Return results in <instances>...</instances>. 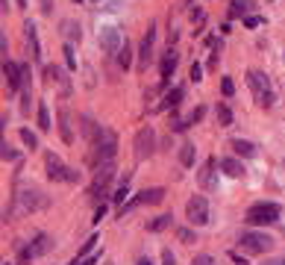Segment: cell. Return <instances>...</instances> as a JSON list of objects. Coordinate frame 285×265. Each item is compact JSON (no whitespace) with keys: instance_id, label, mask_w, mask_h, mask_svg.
<instances>
[{"instance_id":"cell-1","label":"cell","mask_w":285,"mask_h":265,"mask_svg":"<svg viewBox=\"0 0 285 265\" xmlns=\"http://www.w3.org/2000/svg\"><path fill=\"white\" fill-rule=\"evenodd\" d=\"M115 153H118V135L109 130V127H103V132H100V141L95 144L92 159H100V165H103V162H112V159H115Z\"/></svg>"},{"instance_id":"cell-2","label":"cell","mask_w":285,"mask_h":265,"mask_svg":"<svg viewBox=\"0 0 285 265\" xmlns=\"http://www.w3.org/2000/svg\"><path fill=\"white\" fill-rule=\"evenodd\" d=\"M132 153H135V159L138 162H144L147 156H153V150H156V132H153V127L147 124V127H141V130L135 132V141H132Z\"/></svg>"},{"instance_id":"cell-3","label":"cell","mask_w":285,"mask_h":265,"mask_svg":"<svg viewBox=\"0 0 285 265\" xmlns=\"http://www.w3.org/2000/svg\"><path fill=\"white\" fill-rule=\"evenodd\" d=\"M238 245L247 251V254H268L271 248H274V239L268 236V233H256V230H247L241 233V239H238Z\"/></svg>"},{"instance_id":"cell-4","label":"cell","mask_w":285,"mask_h":265,"mask_svg":"<svg viewBox=\"0 0 285 265\" xmlns=\"http://www.w3.org/2000/svg\"><path fill=\"white\" fill-rule=\"evenodd\" d=\"M280 206L277 203H253L247 209V224H274L280 221Z\"/></svg>"},{"instance_id":"cell-5","label":"cell","mask_w":285,"mask_h":265,"mask_svg":"<svg viewBox=\"0 0 285 265\" xmlns=\"http://www.w3.org/2000/svg\"><path fill=\"white\" fill-rule=\"evenodd\" d=\"M186 218H189L194 227H203L209 221V203L203 195H194V198L186 203Z\"/></svg>"},{"instance_id":"cell-6","label":"cell","mask_w":285,"mask_h":265,"mask_svg":"<svg viewBox=\"0 0 285 265\" xmlns=\"http://www.w3.org/2000/svg\"><path fill=\"white\" fill-rule=\"evenodd\" d=\"M112 177H115V165H112V162L97 165L95 183H92V198H106V195H109V183H112Z\"/></svg>"},{"instance_id":"cell-7","label":"cell","mask_w":285,"mask_h":265,"mask_svg":"<svg viewBox=\"0 0 285 265\" xmlns=\"http://www.w3.org/2000/svg\"><path fill=\"white\" fill-rule=\"evenodd\" d=\"M97 41H100V50H106V53H118V50L127 44L118 27H100V33H97Z\"/></svg>"},{"instance_id":"cell-8","label":"cell","mask_w":285,"mask_h":265,"mask_svg":"<svg viewBox=\"0 0 285 265\" xmlns=\"http://www.w3.org/2000/svg\"><path fill=\"white\" fill-rule=\"evenodd\" d=\"M18 203H21V209L35 212V209H47V206H50V198H47L44 192H38V189H27V192L18 195Z\"/></svg>"},{"instance_id":"cell-9","label":"cell","mask_w":285,"mask_h":265,"mask_svg":"<svg viewBox=\"0 0 285 265\" xmlns=\"http://www.w3.org/2000/svg\"><path fill=\"white\" fill-rule=\"evenodd\" d=\"M153 41H156V24H150V30L141 38V47H138V68L141 71H147V65L153 62Z\"/></svg>"},{"instance_id":"cell-10","label":"cell","mask_w":285,"mask_h":265,"mask_svg":"<svg viewBox=\"0 0 285 265\" xmlns=\"http://www.w3.org/2000/svg\"><path fill=\"white\" fill-rule=\"evenodd\" d=\"M165 200V189H144L138 198H132L127 203V206H121V218H124V212H129V209H135V206H141V203H162Z\"/></svg>"},{"instance_id":"cell-11","label":"cell","mask_w":285,"mask_h":265,"mask_svg":"<svg viewBox=\"0 0 285 265\" xmlns=\"http://www.w3.org/2000/svg\"><path fill=\"white\" fill-rule=\"evenodd\" d=\"M3 77H6V83H9V89L12 92H21L24 89V74H21V65L18 62H3Z\"/></svg>"},{"instance_id":"cell-12","label":"cell","mask_w":285,"mask_h":265,"mask_svg":"<svg viewBox=\"0 0 285 265\" xmlns=\"http://www.w3.org/2000/svg\"><path fill=\"white\" fill-rule=\"evenodd\" d=\"M177 62H180V53H177L174 47H168V53L162 56V65H159V71H162V83H159V89L168 86V77L177 71Z\"/></svg>"},{"instance_id":"cell-13","label":"cell","mask_w":285,"mask_h":265,"mask_svg":"<svg viewBox=\"0 0 285 265\" xmlns=\"http://www.w3.org/2000/svg\"><path fill=\"white\" fill-rule=\"evenodd\" d=\"M44 168H47V177L50 180H68V165H62V159L56 153H47L44 156Z\"/></svg>"},{"instance_id":"cell-14","label":"cell","mask_w":285,"mask_h":265,"mask_svg":"<svg viewBox=\"0 0 285 265\" xmlns=\"http://www.w3.org/2000/svg\"><path fill=\"white\" fill-rule=\"evenodd\" d=\"M247 83H250V89H253V95H265V92H271V80H268V74H262V71H256L250 68L247 71Z\"/></svg>"},{"instance_id":"cell-15","label":"cell","mask_w":285,"mask_h":265,"mask_svg":"<svg viewBox=\"0 0 285 265\" xmlns=\"http://www.w3.org/2000/svg\"><path fill=\"white\" fill-rule=\"evenodd\" d=\"M80 127H83V135H86L92 144H97V141H100V132H103V127L97 124L92 115H83V118H80Z\"/></svg>"},{"instance_id":"cell-16","label":"cell","mask_w":285,"mask_h":265,"mask_svg":"<svg viewBox=\"0 0 285 265\" xmlns=\"http://www.w3.org/2000/svg\"><path fill=\"white\" fill-rule=\"evenodd\" d=\"M197 183L203 186V189H215L218 183H215V159H206L203 168H200V174H197Z\"/></svg>"},{"instance_id":"cell-17","label":"cell","mask_w":285,"mask_h":265,"mask_svg":"<svg viewBox=\"0 0 285 265\" xmlns=\"http://www.w3.org/2000/svg\"><path fill=\"white\" fill-rule=\"evenodd\" d=\"M24 35H27V44H30V56L38 62L41 59V44H38V33H35V24L32 21L24 24Z\"/></svg>"},{"instance_id":"cell-18","label":"cell","mask_w":285,"mask_h":265,"mask_svg":"<svg viewBox=\"0 0 285 265\" xmlns=\"http://www.w3.org/2000/svg\"><path fill=\"white\" fill-rule=\"evenodd\" d=\"M183 95H186V89H183V86H174V89L165 95V100L159 103L156 109H177V106L183 103Z\"/></svg>"},{"instance_id":"cell-19","label":"cell","mask_w":285,"mask_h":265,"mask_svg":"<svg viewBox=\"0 0 285 265\" xmlns=\"http://www.w3.org/2000/svg\"><path fill=\"white\" fill-rule=\"evenodd\" d=\"M53 248V239L47 236V233H38L35 239L30 242V251H32V257H41V254H47Z\"/></svg>"},{"instance_id":"cell-20","label":"cell","mask_w":285,"mask_h":265,"mask_svg":"<svg viewBox=\"0 0 285 265\" xmlns=\"http://www.w3.org/2000/svg\"><path fill=\"white\" fill-rule=\"evenodd\" d=\"M59 135H62L65 144L74 141V132H71V112H68V109H59Z\"/></svg>"},{"instance_id":"cell-21","label":"cell","mask_w":285,"mask_h":265,"mask_svg":"<svg viewBox=\"0 0 285 265\" xmlns=\"http://www.w3.org/2000/svg\"><path fill=\"white\" fill-rule=\"evenodd\" d=\"M253 0H232L229 3V18H247V12L253 9Z\"/></svg>"},{"instance_id":"cell-22","label":"cell","mask_w":285,"mask_h":265,"mask_svg":"<svg viewBox=\"0 0 285 265\" xmlns=\"http://www.w3.org/2000/svg\"><path fill=\"white\" fill-rule=\"evenodd\" d=\"M218 165L223 168V174H226V177H244V165H241L238 159H232V156H226V159H221Z\"/></svg>"},{"instance_id":"cell-23","label":"cell","mask_w":285,"mask_h":265,"mask_svg":"<svg viewBox=\"0 0 285 265\" xmlns=\"http://www.w3.org/2000/svg\"><path fill=\"white\" fill-rule=\"evenodd\" d=\"M44 77H47L50 83H59V86H62V92H68V89H71V86H68V77L62 74V68L47 65V68H44Z\"/></svg>"},{"instance_id":"cell-24","label":"cell","mask_w":285,"mask_h":265,"mask_svg":"<svg viewBox=\"0 0 285 265\" xmlns=\"http://www.w3.org/2000/svg\"><path fill=\"white\" fill-rule=\"evenodd\" d=\"M62 35L68 38V44H71V41H80V38H83L80 24H77V21H71V18H65V21H62Z\"/></svg>"},{"instance_id":"cell-25","label":"cell","mask_w":285,"mask_h":265,"mask_svg":"<svg viewBox=\"0 0 285 265\" xmlns=\"http://www.w3.org/2000/svg\"><path fill=\"white\" fill-rule=\"evenodd\" d=\"M232 147H235L238 156H256V153H259L256 144L253 141H247V138H232Z\"/></svg>"},{"instance_id":"cell-26","label":"cell","mask_w":285,"mask_h":265,"mask_svg":"<svg viewBox=\"0 0 285 265\" xmlns=\"http://www.w3.org/2000/svg\"><path fill=\"white\" fill-rule=\"evenodd\" d=\"M194 153H197V150H194V144L186 141V144L180 147V162H183L186 168H191V165H194Z\"/></svg>"},{"instance_id":"cell-27","label":"cell","mask_w":285,"mask_h":265,"mask_svg":"<svg viewBox=\"0 0 285 265\" xmlns=\"http://www.w3.org/2000/svg\"><path fill=\"white\" fill-rule=\"evenodd\" d=\"M53 121H50V112H47V103H38V130H50Z\"/></svg>"},{"instance_id":"cell-28","label":"cell","mask_w":285,"mask_h":265,"mask_svg":"<svg viewBox=\"0 0 285 265\" xmlns=\"http://www.w3.org/2000/svg\"><path fill=\"white\" fill-rule=\"evenodd\" d=\"M215 115H218V124H221V127H229V124H232V109H229L226 103H218Z\"/></svg>"},{"instance_id":"cell-29","label":"cell","mask_w":285,"mask_h":265,"mask_svg":"<svg viewBox=\"0 0 285 265\" xmlns=\"http://www.w3.org/2000/svg\"><path fill=\"white\" fill-rule=\"evenodd\" d=\"M171 227V215H156L153 221H150V233H162Z\"/></svg>"},{"instance_id":"cell-30","label":"cell","mask_w":285,"mask_h":265,"mask_svg":"<svg viewBox=\"0 0 285 265\" xmlns=\"http://www.w3.org/2000/svg\"><path fill=\"white\" fill-rule=\"evenodd\" d=\"M97 242H100V239H97V236H92V239H89V242H86V245H83V248H80V254H77V263H83V260H86V257H89V254H95Z\"/></svg>"},{"instance_id":"cell-31","label":"cell","mask_w":285,"mask_h":265,"mask_svg":"<svg viewBox=\"0 0 285 265\" xmlns=\"http://www.w3.org/2000/svg\"><path fill=\"white\" fill-rule=\"evenodd\" d=\"M118 65L124 68V71L132 65V47H129V44H124V47L118 50Z\"/></svg>"},{"instance_id":"cell-32","label":"cell","mask_w":285,"mask_h":265,"mask_svg":"<svg viewBox=\"0 0 285 265\" xmlns=\"http://www.w3.org/2000/svg\"><path fill=\"white\" fill-rule=\"evenodd\" d=\"M21 141H24V144H27L30 150H35V147H38V138H35V132H30L27 127L21 130Z\"/></svg>"},{"instance_id":"cell-33","label":"cell","mask_w":285,"mask_h":265,"mask_svg":"<svg viewBox=\"0 0 285 265\" xmlns=\"http://www.w3.org/2000/svg\"><path fill=\"white\" fill-rule=\"evenodd\" d=\"M65 62H68V68L71 71H77V53H74V44H65Z\"/></svg>"},{"instance_id":"cell-34","label":"cell","mask_w":285,"mask_h":265,"mask_svg":"<svg viewBox=\"0 0 285 265\" xmlns=\"http://www.w3.org/2000/svg\"><path fill=\"white\" fill-rule=\"evenodd\" d=\"M256 103H259L262 109H271V106L277 103V98H274V92H265V95H259V98H256Z\"/></svg>"},{"instance_id":"cell-35","label":"cell","mask_w":285,"mask_h":265,"mask_svg":"<svg viewBox=\"0 0 285 265\" xmlns=\"http://www.w3.org/2000/svg\"><path fill=\"white\" fill-rule=\"evenodd\" d=\"M177 239H180V242H186V245L197 242V236H194V233H191L189 227H180V230H177Z\"/></svg>"},{"instance_id":"cell-36","label":"cell","mask_w":285,"mask_h":265,"mask_svg":"<svg viewBox=\"0 0 285 265\" xmlns=\"http://www.w3.org/2000/svg\"><path fill=\"white\" fill-rule=\"evenodd\" d=\"M203 115H206V109H203V106H197V109L191 112L189 118H186V127H191V124H197V121H203Z\"/></svg>"},{"instance_id":"cell-37","label":"cell","mask_w":285,"mask_h":265,"mask_svg":"<svg viewBox=\"0 0 285 265\" xmlns=\"http://www.w3.org/2000/svg\"><path fill=\"white\" fill-rule=\"evenodd\" d=\"M189 77L194 80V83H200V80H203V65H200V62H191V68H189Z\"/></svg>"},{"instance_id":"cell-38","label":"cell","mask_w":285,"mask_h":265,"mask_svg":"<svg viewBox=\"0 0 285 265\" xmlns=\"http://www.w3.org/2000/svg\"><path fill=\"white\" fill-rule=\"evenodd\" d=\"M127 195H129L127 183H121V186L115 189V195H112V200H115V203H124V200H127Z\"/></svg>"},{"instance_id":"cell-39","label":"cell","mask_w":285,"mask_h":265,"mask_svg":"<svg viewBox=\"0 0 285 265\" xmlns=\"http://www.w3.org/2000/svg\"><path fill=\"white\" fill-rule=\"evenodd\" d=\"M221 92H223V98H232V95H235V86H232L229 77H223L221 80Z\"/></svg>"},{"instance_id":"cell-40","label":"cell","mask_w":285,"mask_h":265,"mask_svg":"<svg viewBox=\"0 0 285 265\" xmlns=\"http://www.w3.org/2000/svg\"><path fill=\"white\" fill-rule=\"evenodd\" d=\"M0 156H3V162H15V159H18V153H15V150L6 144V141H3V150H0Z\"/></svg>"},{"instance_id":"cell-41","label":"cell","mask_w":285,"mask_h":265,"mask_svg":"<svg viewBox=\"0 0 285 265\" xmlns=\"http://www.w3.org/2000/svg\"><path fill=\"white\" fill-rule=\"evenodd\" d=\"M191 265H218V260L209 257V254H200V257H194V263Z\"/></svg>"},{"instance_id":"cell-42","label":"cell","mask_w":285,"mask_h":265,"mask_svg":"<svg viewBox=\"0 0 285 265\" xmlns=\"http://www.w3.org/2000/svg\"><path fill=\"white\" fill-rule=\"evenodd\" d=\"M162 265H177L174 254H171V248H165V251H162Z\"/></svg>"},{"instance_id":"cell-43","label":"cell","mask_w":285,"mask_h":265,"mask_svg":"<svg viewBox=\"0 0 285 265\" xmlns=\"http://www.w3.org/2000/svg\"><path fill=\"white\" fill-rule=\"evenodd\" d=\"M100 254H103V251H95V254H89V257L83 260V265H97V263H100Z\"/></svg>"},{"instance_id":"cell-44","label":"cell","mask_w":285,"mask_h":265,"mask_svg":"<svg viewBox=\"0 0 285 265\" xmlns=\"http://www.w3.org/2000/svg\"><path fill=\"white\" fill-rule=\"evenodd\" d=\"M259 24H262V18H259V15H247V18H244V27H250V30L259 27Z\"/></svg>"},{"instance_id":"cell-45","label":"cell","mask_w":285,"mask_h":265,"mask_svg":"<svg viewBox=\"0 0 285 265\" xmlns=\"http://www.w3.org/2000/svg\"><path fill=\"white\" fill-rule=\"evenodd\" d=\"M80 177H83V174H80L77 168H68V183H80Z\"/></svg>"},{"instance_id":"cell-46","label":"cell","mask_w":285,"mask_h":265,"mask_svg":"<svg viewBox=\"0 0 285 265\" xmlns=\"http://www.w3.org/2000/svg\"><path fill=\"white\" fill-rule=\"evenodd\" d=\"M229 260H232V263H235V265H250V263H247V260H244V257H238V254H235V251H232V254H229Z\"/></svg>"},{"instance_id":"cell-47","label":"cell","mask_w":285,"mask_h":265,"mask_svg":"<svg viewBox=\"0 0 285 265\" xmlns=\"http://www.w3.org/2000/svg\"><path fill=\"white\" fill-rule=\"evenodd\" d=\"M103 215H106V206H103V203H100V206H97V212H95V221H100V218H103Z\"/></svg>"},{"instance_id":"cell-48","label":"cell","mask_w":285,"mask_h":265,"mask_svg":"<svg viewBox=\"0 0 285 265\" xmlns=\"http://www.w3.org/2000/svg\"><path fill=\"white\" fill-rule=\"evenodd\" d=\"M206 68H209V71H215V68H218V53H215V56H212V59L206 62Z\"/></svg>"},{"instance_id":"cell-49","label":"cell","mask_w":285,"mask_h":265,"mask_svg":"<svg viewBox=\"0 0 285 265\" xmlns=\"http://www.w3.org/2000/svg\"><path fill=\"white\" fill-rule=\"evenodd\" d=\"M265 265H285V260H268Z\"/></svg>"},{"instance_id":"cell-50","label":"cell","mask_w":285,"mask_h":265,"mask_svg":"<svg viewBox=\"0 0 285 265\" xmlns=\"http://www.w3.org/2000/svg\"><path fill=\"white\" fill-rule=\"evenodd\" d=\"M138 265H153L150 260H138Z\"/></svg>"},{"instance_id":"cell-51","label":"cell","mask_w":285,"mask_h":265,"mask_svg":"<svg viewBox=\"0 0 285 265\" xmlns=\"http://www.w3.org/2000/svg\"><path fill=\"white\" fill-rule=\"evenodd\" d=\"M18 3H21V6H27V0H18Z\"/></svg>"},{"instance_id":"cell-52","label":"cell","mask_w":285,"mask_h":265,"mask_svg":"<svg viewBox=\"0 0 285 265\" xmlns=\"http://www.w3.org/2000/svg\"><path fill=\"white\" fill-rule=\"evenodd\" d=\"M186 6H191V0H186Z\"/></svg>"},{"instance_id":"cell-53","label":"cell","mask_w":285,"mask_h":265,"mask_svg":"<svg viewBox=\"0 0 285 265\" xmlns=\"http://www.w3.org/2000/svg\"><path fill=\"white\" fill-rule=\"evenodd\" d=\"M71 265H80V263H77V260H74V263H71Z\"/></svg>"},{"instance_id":"cell-54","label":"cell","mask_w":285,"mask_h":265,"mask_svg":"<svg viewBox=\"0 0 285 265\" xmlns=\"http://www.w3.org/2000/svg\"><path fill=\"white\" fill-rule=\"evenodd\" d=\"M92 3H100V0H92Z\"/></svg>"},{"instance_id":"cell-55","label":"cell","mask_w":285,"mask_h":265,"mask_svg":"<svg viewBox=\"0 0 285 265\" xmlns=\"http://www.w3.org/2000/svg\"><path fill=\"white\" fill-rule=\"evenodd\" d=\"M3 265H9V263H3Z\"/></svg>"},{"instance_id":"cell-56","label":"cell","mask_w":285,"mask_h":265,"mask_svg":"<svg viewBox=\"0 0 285 265\" xmlns=\"http://www.w3.org/2000/svg\"><path fill=\"white\" fill-rule=\"evenodd\" d=\"M109 265H112V263H109Z\"/></svg>"},{"instance_id":"cell-57","label":"cell","mask_w":285,"mask_h":265,"mask_svg":"<svg viewBox=\"0 0 285 265\" xmlns=\"http://www.w3.org/2000/svg\"><path fill=\"white\" fill-rule=\"evenodd\" d=\"M283 165H285V162H283Z\"/></svg>"}]
</instances>
